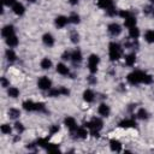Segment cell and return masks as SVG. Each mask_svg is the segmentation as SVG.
Wrapping results in <instances>:
<instances>
[{"label":"cell","instance_id":"43","mask_svg":"<svg viewBox=\"0 0 154 154\" xmlns=\"http://www.w3.org/2000/svg\"><path fill=\"white\" fill-rule=\"evenodd\" d=\"M61 58H63V60H69V59H71V53H69V52H64L63 55H61Z\"/></svg>","mask_w":154,"mask_h":154},{"label":"cell","instance_id":"47","mask_svg":"<svg viewBox=\"0 0 154 154\" xmlns=\"http://www.w3.org/2000/svg\"><path fill=\"white\" fill-rule=\"evenodd\" d=\"M152 14H153V17H154V8H152Z\"/></svg>","mask_w":154,"mask_h":154},{"label":"cell","instance_id":"42","mask_svg":"<svg viewBox=\"0 0 154 154\" xmlns=\"http://www.w3.org/2000/svg\"><path fill=\"white\" fill-rule=\"evenodd\" d=\"M37 144L41 146V147H46L48 143H47V140H45V138H40V140L37 141Z\"/></svg>","mask_w":154,"mask_h":154},{"label":"cell","instance_id":"3","mask_svg":"<svg viewBox=\"0 0 154 154\" xmlns=\"http://www.w3.org/2000/svg\"><path fill=\"white\" fill-rule=\"evenodd\" d=\"M100 63V58L96 54H90L88 58V69L91 73H95L97 71V65Z\"/></svg>","mask_w":154,"mask_h":154},{"label":"cell","instance_id":"20","mask_svg":"<svg viewBox=\"0 0 154 154\" xmlns=\"http://www.w3.org/2000/svg\"><path fill=\"white\" fill-rule=\"evenodd\" d=\"M83 100L87 102H91L94 100V91L91 89H87L83 93Z\"/></svg>","mask_w":154,"mask_h":154},{"label":"cell","instance_id":"45","mask_svg":"<svg viewBox=\"0 0 154 154\" xmlns=\"http://www.w3.org/2000/svg\"><path fill=\"white\" fill-rule=\"evenodd\" d=\"M58 131H59V126H58V125H54V126L51 128V134H52V135L55 134V132H58Z\"/></svg>","mask_w":154,"mask_h":154},{"label":"cell","instance_id":"37","mask_svg":"<svg viewBox=\"0 0 154 154\" xmlns=\"http://www.w3.org/2000/svg\"><path fill=\"white\" fill-rule=\"evenodd\" d=\"M14 128H16V130H17L18 132H23V131H24V126H23V124L19 123V122H16Z\"/></svg>","mask_w":154,"mask_h":154},{"label":"cell","instance_id":"19","mask_svg":"<svg viewBox=\"0 0 154 154\" xmlns=\"http://www.w3.org/2000/svg\"><path fill=\"white\" fill-rule=\"evenodd\" d=\"M124 25L128 26V28L136 26V17L131 14V16H129L128 18H125V20H124Z\"/></svg>","mask_w":154,"mask_h":154},{"label":"cell","instance_id":"35","mask_svg":"<svg viewBox=\"0 0 154 154\" xmlns=\"http://www.w3.org/2000/svg\"><path fill=\"white\" fill-rule=\"evenodd\" d=\"M49 96H52V97H54V96H59V95H61V93H60V88L59 89H49Z\"/></svg>","mask_w":154,"mask_h":154},{"label":"cell","instance_id":"14","mask_svg":"<svg viewBox=\"0 0 154 154\" xmlns=\"http://www.w3.org/2000/svg\"><path fill=\"white\" fill-rule=\"evenodd\" d=\"M119 126L120 128H124V129H129V128H135L136 126V122L134 119H124L119 123Z\"/></svg>","mask_w":154,"mask_h":154},{"label":"cell","instance_id":"48","mask_svg":"<svg viewBox=\"0 0 154 154\" xmlns=\"http://www.w3.org/2000/svg\"><path fill=\"white\" fill-rule=\"evenodd\" d=\"M29 2H35V0H28Z\"/></svg>","mask_w":154,"mask_h":154},{"label":"cell","instance_id":"25","mask_svg":"<svg viewBox=\"0 0 154 154\" xmlns=\"http://www.w3.org/2000/svg\"><path fill=\"white\" fill-rule=\"evenodd\" d=\"M144 40L148 43H154V30H148L144 34Z\"/></svg>","mask_w":154,"mask_h":154},{"label":"cell","instance_id":"29","mask_svg":"<svg viewBox=\"0 0 154 154\" xmlns=\"http://www.w3.org/2000/svg\"><path fill=\"white\" fill-rule=\"evenodd\" d=\"M87 136H88V131H87L85 126L77 129V137H79V138H87Z\"/></svg>","mask_w":154,"mask_h":154},{"label":"cell","instance_id":"11","mask_svg":"<svg viewBox=\"0 0 154 154\" xmlns=\"http://www.w3.org/2000/svg\"><path fill=\"white\" fill-rule=\"evenodd\" d=\"M67 23H69V18L65 17V16H58L55 18V25L58 28H64Z\"/></svg>","mask_w":154,"mask_h":154},{"label":"cell","instance_id":"40","mask_svg":"<svg viewBox=\"0 0 154 154\" xmlns=\"http://www.w3.org/2000/svg\"><path fill=\"white\" fill-rule=\"evenodd\" d=\"M10 85V82L5 78V77H1V87H4V88H7Z\"/></svg>","mask_w":154,"mask_h":154},{"label":"cell","instance_id":"28","mask_svg":"<svg viewBox=\"0 0 154 154\" xmlns=\"http://www.w3.org/2000/svg\"><path fill=\"white\" fill-rule=\"evenodd\" d=\"M7 95L10 97H17L19 95V89H17L14 87H10L8 90H7Z\"/></svg>","mask_w":154,"mask_h":154},{"label":"cell","instance_id":"17","mask_svg":"<svg viewBox=\"0 0 154 154\" xmlns=\"http://www.w3.org/2000/svg\"><path fill=\"white\" fill-rule=\"evenodd\" d=\"M109 147L112 152H120L122 150V144L118 140H111L109 141Z\"/></svg>","mask_w":154,"mask_h":154},{"label":"cell","instance_id":"33","mask_svg":"<svg viewBox=\"0 0 154 154\" xmlns=\"http://www.w3.org/2000/svg\"><path fill=\"white\" fill-rule=\"evenodd\" d=\"M0 130H1V132H2L4 135H8V134H11V131H12V129H11V126H10L8 124H2L1 128H0Z\"/></svg>","mask_w":154,"mask_h":154},{"label":"cell","instance_id":"6","mask_svg":"<svg viewBox=\"0 0 154 154\" xmlns=\"http://www.w3.org/2000/svg\"><path fill=\"white\" fill-rule=\"evenodd\" d=\"M108 32L112 35V36H118L120 32H122V26L118 24V23H111L108 25Z\"/></svg>","mask_w":154,"mask_h":154},{"label":"cell","instance_id":"7","mask_svg":"<svg viewBox=\"0 0 154 154\" xmlns=\"http://www.w3.org/2000/svg\"><path fill=\"white\" fill-rule=\"evenodd\" d=\"M64 124H65V126H66L69 130H71V131L77 130V124H76V120H75L72 117H66V118L64 119Z\"/></svg>","mask_w":154,"mask_h":154},{"label":"cell","instance_id":"34","mask_svg":"<svg viewBox=\"0 0 154 154\" xmlns=\"http://www.w3.org/2000/svg\"><path fill=\"white\" fill-rule=\"evenodd\" d=\"M153 82V77L150 76V75H148V73H146L144 72V75H143V81H142V83H144V84H150Z\"/></svg>","mask_w":154,"mask_h":154},{"label":"cell","instance_id":"30","mask_svg":"<svg viewBox=\"0 0 154 154\" xmlns=\"http://www.w3.org/2000/svg\"><path fill=\"white\" fill-rule=\"evenodd\" d=\"M137 117L140 118V119H148V112L144 109V108H140L138 109V112H137Z\"/></svg>","mask_w":154,"mask_h":154},{"label":"cell","instance_id":"10","mask_svg":"<svg viewBox=\"0 0 154 154\" xmlns=\"http://www.w3.org/2000/svg\"><path fill=\"white\" fill-rule=\"evenodd\" d=\"M97 112H99V114L102 116V117H108L111 109H109V106H108V105L101 103V105L99 106V108H97Z\"/></svg>","mask_w":154,"mask_h":154},{"label":"cell","instance_id":"1","mask_svg":"<svg viewBox=\"0 0 154 154\" xmlns=\"http://www.w3.org/2000/svg\"><path fill=\"white\" fill-rule=\"evenodd\" d=\"M122 53H123V49H122V47L118 43H116V42H111L109 43V46H108V54H109V59L112 61L118 60L122 57Z\"/></svg>","mask_w":154,"mask_h":154},{"label":"cell","instance_id":"8","mask_svg":"<svg viewBox=\"0 0 154 154\" xmlns=\"http://www.w3.org/2000/svg\"><path fill=\"white\" fill-rule=\"evenodd\" d=\"M1 35L5 37V38H7V37H10V36H12V35H14V28H13V25H5L4 28H2V30H1Z\"/></svg>","mask_w":154,"mask_h":154},{"label":"cell","instance_id":"36","mask_svg":"<svg viewBox=\"0 0 154 154\" xmlns=\"http://www.w3.org/2000/svg\"><path fill=\"white\" fill-rule=\"evenodd\" d=\"M70 38H71V41H72L73 43H77V42L79 41V35H78L76 31H72V32H71Z\"/></svg>","mask_w":154,"mask_h":154},{"label":"cell","instance_id":"2","mask_svg":"<svg viewBox=\"0 0 154 154\" xmlns=\"http://www.w3.org/2000/svg\"><path fill=\"white\" fill-rule=\"evenodd\" d=\"M143 75H144V72H143V71L136 70V71L130 72V73L128 75V77H126V78H128V82H129L130 84L135 85V84L142 83V81H143Z\"/></svg>","mask_w":154,"mask_h":154},{"label":"cell","instance_id":"21","mask_svg":"<svg viewBox=\"0 0 154 154\" xmlns=\"http://www.w3.org/2000/svg\"><path fill=\"white\" fill-rule=\"evenodd\" d=\"M135 63H136V54L135 53H130L125 57V64L128 66H132V65H135Z\"/></svg>","mask_w":154,"mask_h":154},{"label":"cell","instance_id":"46","mask_svg":"<svg viewBox=\"0 0 154 154\" xmlns=\"http://www.w3.org/2000/svg\"><path fill=\"white\" fill-rule=\"evenodd\" d=\"M78 1H79V0H69V2H70L71 5H77Z\"/></svg>","mask_w":154,"mask_h":154},{"label":"cell","instance_id":"49","mask_svg":"<svg viewBox=\"0 0 154 154\" xmlns=\"http://www.w3.org/2000/svg\"><path fill=\"white\" fill-rule=\"evenodd\" d=\"M149 1H150V2H152V4H154V0H149Z\"/></svg>","mask_w":154,"mask_h":154},{"label":"cell","instance_id":"39","mask_svg":"<svg viewBox=\"0 0 154 154\" xmlns=\"http://www.w3.org/2000/svg\"><path fill=\"white\" fill-rule=\"evenodd\" d=\"M16 2H17L16 0H2V4L5 6H13Z\"/></svg>","mask_w":154,"mask_h":154},{"label":"cell","instance_id":"4","mask_svg":"<svg viewBox=\"0 0 154 154\" xmlns=\"http://www.w3.org/2000/svg\"><path fill=\"white\" fill-rule=\"evenodd\" d=\"M102 125H103L102 120H101L100 118H96V117L91 118L90 122H88V123L84 124L85 128H88V129H90V130H95V131L101 130V129H102Z\"/></svg>","mask_w":154,"mask_h":154},{"label":"cell","instance_id":"16","mask_svg":"<svg viewBox=\"0 0 154 154\" xmlns=\"http://www.w3.org/2000/svg\"><path fill=\"white\" fill-rule=\"evenodd\" d=\"M42 41L43 43L47 46V47H52L54 45V37L51 35V34H45L42 36Z\"/></svg>","mask_w":154,"mask_h":154},{"label":"cell","instance_id":"22","mask_svg":"<svg viewBox=\"0 0 154 154\" xmlns=\"http://www.w3.org/2000/svg\"><path fill=\"white\" fill-rule=\"evenodd\" d=\"M6 43H7L8 47H16V46L18 45V38H17V36H16V35H12V36L7 37V38H6Z\"/></svg>","mask_w":154,"mask_h":154},{"label":"cell","instance_id":"27","mask_svg":"<svg viewBox=\"0 0 154 154\" xmlns=\"http://www.w3.org/2000/svg\"><path fill=\"white\" fill-rule=\"evenodd\" d=\"M19 116H20L19 109H17V108H10L8 109V117L11 119H17Z\"/></svg>","mask_w":154,"mask_h":154},{"label":"cell","instance_id":"41","mask_svg":"<svg viewBox=\"0 0 154 154\" xmlns=\"http://www.w3.org/2000/svg\"><path fill=\"white\" fill-rule=\"evenodd\" d=\"M36 111H45V103L42 102H36Z\"/></svg>","mask_w":154,"mask_h":154},{"label":"cell","instance_id":"5","mask_svg":"<svg viewBox=\"0 0 154 154\" xmlns=\"http://www.w3.org/2000/svg\"><path fill=\"white\" fill-rule=\"evenodd\" d=\"M37 85H38V88H40L41 90H49V89L52 88V81H51L47 76H43V77H41V78L38 79Z\"/></svg>","mask_w":154,"mask_h":154},{"label":"cell","instance_id":"23","mask_svg":"<svg viewBox=\"0 0 154 154\" xmlns=\"http://www.w3.org/2000/svg\"><path fill=\"white\" fill-rule=\"evenodd\" d=\"M129 36L131 37V38H137L138 36H140V30H138V28L137 26H132V28H129Z\"/></svg>","mask_w":154,"mask_h":154},{"label":"cell","instance_id":"24","mask_svg":"<svg viewBox=\"0 0 154 154\" xmlns=\"http://www.w3.org/2000/svg\"><path fill=\"white\" fill-rule=\"evenodd\" d=\"M40 66H41L43 70H48V69H51V66H52V61H51V59H48V58H43V59L41 60V63H40Z\"/></svg>","mask_w":154,"mask_h":154},{"label":"cell","instance_id":"26","mask_svg":"<svg viewBox=\"0 0 154 154\" xmlns=\"http://www.w3.org/2000/svg\"><path fill=\"white\" fill-rule=\"evenodd\" d=\"M5 54H6V59H7L8 61H14V60L17 59V55H16V53H14L13 49H10V48H8Z\"/></svg>","mask_w":154,"mask_h":154},{"label":"cell","instance_id":"9","mask_svg":"<svg viewBox=\"0 0 154 154\" xmlns=\"http://www.w3.org/2000/svg\"><path fill=\"white\" fill-rule=\"evenodd\" d=\"M97 6H99L100 8L106 10V11H108V10L112 8V7H114L112 0H97Z\"/></svg>","mask_w":154,"mask_h":154},{"label":"cell","instance_id":"44","mask_svg":"<svg viewBox=\"0 0 154 154\" xmlns=\"http://www.w3.org/2000/svg\"><path fill=\"white\" fill-rule=\"evenodd\" d=\"M60 93H61V95H69L70 90L67 88H65V87H60Z\"/></svg>","mask_w":154,"mask_h":154},{"label":"cell","instance_id":"18","mask_svg":"<svg viewBox=\"0 0 154 154\" xmlns=\"http://www.w3.org/2000/svg\"><path fill=\"white\" fill-rule=\"evenodd\" d=\"M57 72L60 73V75H63V76H66V75H69V67L65 64L59 63L57 65Z\"/></svg>","mask_w":154,"mask_h":154},{"label":"cell","instance_id":"31","mask_svg":"<svg viewBox=\"0 0 154 154\" xmlns=\"http://www.w3.org/2000/svg\"><path fill=\"white\" fill-rule=\"evenodd\" d=\"M69 22L72 23V24H78L81 20H79V16L77 13H72L70 17H69Z\"/></svg>","mask_w":154,"mask_h":154},{"label":"cell","instance_id":"15","mask_svg":"<svg viewBox=\"0 0 154 154\" xmlns=\"http://www.w3.org/2000/svg\"><path fill=\"white\" fill-rule=\"evenodd\" d=\"M12 10H13V12H14L17 16H22V14L25 12V8H24V6H23L20 2H16V4L12 6Z\"/></svg>","mask_w":154,"mask_h":154},{"label":"cell","instance_id":"13","mask_svg":"<svg viewBox=\"0 0 154 154\" xmlns=\"http://www.w3.org/2000/svg\"><path fill=\"white\" fill-rule=\"evenodd\" d=\"M23 108L28 112H32V111H36V102L31 101V100H26L23 102Z\"/></svg>","mask_w":154,"mask_h":154},{"label":"cell","instance_id":"12","mask_svg":"<svg viewBox=\"0 0 154 154\" xmlns=\"http://www.w3.org/2000/svg\"><path fill=\"white\" fill-rule=\"evenodd\" d=\"M82 52L79 49H75L72 53H71V60L75 63V64H78L82 61Z\"/></svg>","mask_w":154,"mask_h":154},{"label":"cell","instance_id":"32","mask_svg":"<svg viewBox=\"0 0 154 154\" xmlns=\"http://www.w3.org/2000/svg\"><path fill=\"white\" fill-rule=\"evenodd\" d=\"M46 149H47V152H49V153H57V152L60 150L58 144H47Z\"/></svg>","mask_w":154,"mask_h":154},{"label":"cell","instance_id":"38","mask_svg":"<svg viewBox=\"0 0 154 154\" xmlns=\"http://www.w3.org/2000/svg\"><path fill=\"white\" fill-rule=\"evenodd\" d=\"M119 16H120V17H123V18L125 19V18H128L129 16H131V13H130L129 11H125V10H122V11L119 12Z\"/></svg>","mask_w":154,"mask_h":154}]
</instances>
